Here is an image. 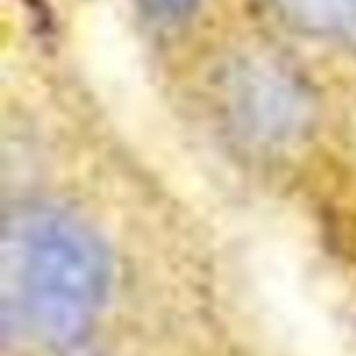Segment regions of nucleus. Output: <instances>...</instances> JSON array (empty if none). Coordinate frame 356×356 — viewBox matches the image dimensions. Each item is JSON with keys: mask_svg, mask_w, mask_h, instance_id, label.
Returning <instances> with one entry per match:
<instances>
[{"mask_svg": "<svg viewBox=\"0 0 356 356\" xmlns=\"http://www.w3.org/2000/svg\"><path fill=\"white\" fill-rule=\"evenodd\" d=\"M266 6L310 40L356 47V0H266Z\"/></svg>", "mask_w": 356, "mask_h": 356, "instance_id": "nucleus-3", "label": "nucleus"}, {"mask_svg": "<svg viewBox=\"0 0 356 356\" xmlns=\"http://www.w3.org/2000/svg\"><path fill=\"white\" fill-rule=\"evenodd\" d=\"M222 100L234 132L261 147L293 142L302 134L310 115L300 79L266 54L242 56L229 66Z\"/></svg>", "mask_w": 356, "mask_h": 356, "instance_id": "nucleus-2", "label": "nucleus"}, {"mask_svg": "<svg viewBox=\"0 0 356 356\" xmlns=\"http://www.w3.org/2000/svg\"><path fill=\"white\" fill-rule=\"evenodd\" d=\"M113 281L103 239L56 205H20L3 229L6 332L71 346L95 325Z\"/></svg>", "mask_w": 356, "mask_h": 356, "instance_id": "nucleus-1", "label": "nucleus"}, {"mask_svg": "<svg viewBox=\"0 0 356 356\" xmlns=\"http://www.w3.org/2000/svg\"><path fill=\"white\" fill-rule=\"evenodd\" d=\"M142 8L159 22H178L195 10L198 0H139Z\"/></svg>", "mask_w": 356, "mask_h": 356, "instance_id": "nucleus-4", "label": "nucleus"}]
</instances>
